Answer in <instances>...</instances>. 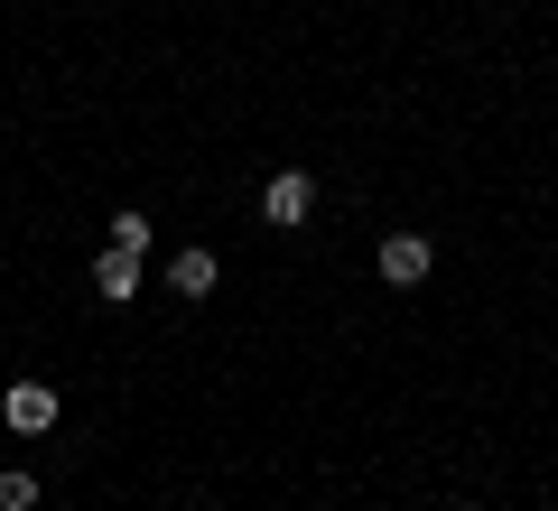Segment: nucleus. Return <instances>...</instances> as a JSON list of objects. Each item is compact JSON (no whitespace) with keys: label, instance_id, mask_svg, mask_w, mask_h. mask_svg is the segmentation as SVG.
Here are the masks:
<instances>
[{"label":"nucleus","instance_id":"f257e3e1","mask_svg":"<svg viewBox=\"0 0 558 511\" xmlns=\"http://www.w3.org/2000/svg\"><path fill=\"white\" fill-rule=\"evenodd\" d=\"M307 215H317V178H307V168H279V178L260 186V223H279V233H307Z\"/></svg>","mask_w":558,"mask_h":511},{"label":"nucleus","instance_id":"f03ea898","mask_svg":"<svg viewBox=\"0 0 558 511\" xmlns=\"http://www.w3.org/2000/svg\"><path fill=\"white\" fill-rule=\"evenodd\" d=\"M0 428L10 437H47L57 428V391H47V381H10V391H0Z\"/></svg>","mask_w":558,"mask_h":511},{"label":"nucleus","instance_id":"7ed1b4c3","mask_svg":"<svg viewBox=\"0 0 558 511\" xmlns=\"http://www.w3.org/2000/svg\"><path fill=\"white\" fill-rule=\"evenodd\" d=\"M428 270H438V242L428 233H391L381 242V279H391V289H418Z\"/></svg>","mask_w":558,"mask_h":511},{"label":"nucleus","instance_id":"20e7f679","mask_svg":"<svg viewBox=\"0 0 558 511\" xmlns=\"http://www.w3.org/2000/svg\"><path fill=\"white\" fill-rule=\"evenodd\" d=\"M215 279H223V260L205 252V242H186V252H168V289H178V297H215Z\"/></svg>","mask_w":558,"mask_h":511},{"label":"nucleus","instance_id":"39448f33","mask_svg":"<svg viewBox=\"0 0 558 511\" xmlns=\"http://www.w3.org/2000/svg\"><path fill=\"white\" fill-rule=\"evenodd\" d=\"M94 297H102V307H131V297H140V252L112 242V252L94 260Z\"/></svg>","mask_w":558,"mask_h":511},{"label":"nucleus","instance_id":"423d86ee","mask_svg":"<svg viewBox=\"0 0 558 511\" xmlns=\"http://www.w3.org/2000/svg\"><path fill=\"white\" fill-rule=\"evenodd\" d=\"M0 511H38V474H28V465L0 474Z\"/></svg>","mask_w":558,"mask_h":511},{"label":"nucleus","instance_id":"0eeeda50","mask_svg":"<svg viewBox=\"0 0 558 511\" xmlns=\"http://www.w3.org/2000/svg\"><path fill=\"white\" fill-rule=\"evenodd\" d=\"M112 242H121V252H149L159 233H149V215H131V205H121V215H112Z\"/></svg>","mask_w":558,"mask_h":511},{"label":"nucleus","instance_id":"6e6552de","mask_svg":"<svg viewBox=\"0 0 558 511\" xmlns=\"http://www.w3.org/2000/svg\"><path fill=\"white\" fill-rule=\"evenodd\" d=\"M457 511H484V502H457Z\"/></svg>","mask_w":558,"mask_h":511}]
</instances>
